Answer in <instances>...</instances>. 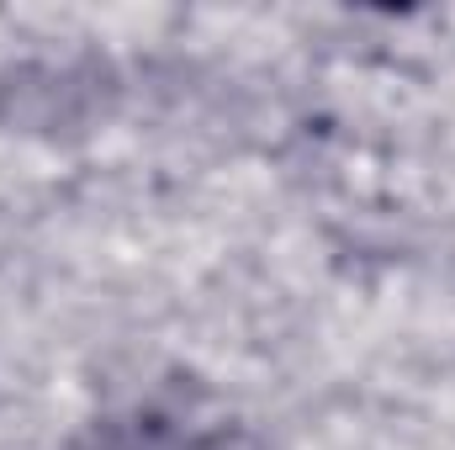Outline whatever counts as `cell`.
I'll use <instances>...</instances> for the list:
<instances>
[{
  "label": "cell",
  "instance_id": "obj_1",
  "mask_svg": "<svg viewBox=\"0 0 455 450\" xmlns=\"http://www.w3.org/2000/svg\"><path fill=\"white\" fill-rule=\"evenodd\" d=\"M85 450H196V435H180L164 419L138 414V419H107V424H96V435L85 440Z\"/></svg>",
  "mask_w": 455,
  "mask_h": 450
}]
</instances>
